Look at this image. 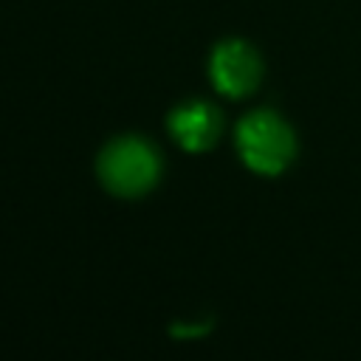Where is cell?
I'll return each mask as SVG.
<instances>
[{"label": "cell", "instance_id": "obj_1", "mask_svg": "<svg viewBox=\"0 0 361 361\" xmlns=\"http://www.w3.org/2000/svg\"><path fill=\"white\" fill-rule=\"evenodd\" d=\"M161 158L155 147L138 135L110 141L99 155V178L107 192L121 197H138L158 183Z\"/></svg>", "mask_w": 361, "mask_h": 361}, {"label": "cell", "instance_id": "obj_4", "mask_svg": "<svg viewBox=\"0 0 361 361\" xmlns=\"http://www.w3.org/2000/svg\"><path fill=\"white\" fill-rule=\"evenodd\" d=\"M169 133L175 135V141L189 149V152H200L214 147V141L223 133V116L214 104L209 102H186L180 107L172 110L169 116Z\"/></svg>", "mask_w": 361, "mask_h": 361}, {"label": "cell", "instance_id": "obj_3", "mask_svg": "<svg viewBox=\"0 0 361 361\" xmlns=\"http://www.w3.org/2000/svg\"><path fill=\"white\" fill-rule=\"evenodd\" d=\"M212 82L220 93L226 96H248L262 76V62L259 54L243 42V39H226L214 48L212 62H209Z\"/></svg>", "mask_w": 361, "mask_h": 361}, {"label": "cell", "instance_id": "obj_2", "mask_svg": "<svg viewBox=\"0 0 361 361\" xmlns=\"http://www.w3.org/2000/svg\"><path fill=\"white\" fill-rule=\"evenodd\" d=\"M237 149L248 169L279 175L296 155V138L285 118L271 110H254L237 124Z\"/></svg>", "mask_w": 361, "mask_h": 361}]
</instances>
